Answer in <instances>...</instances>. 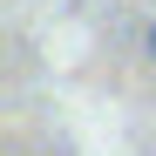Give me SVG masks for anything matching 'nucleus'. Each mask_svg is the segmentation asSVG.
<instances>
[{"label":"nucleus","mask_w":156,"mask_h":156,"mask_svg":"<svg viewBox=\"0 0 156 156\" xmlns=\"http://www.w3.org/2000/svg\"><path fill=\"white\" fill-rule=\"evenodd\" d=\"M143 55L156 61V14H149V27H143Z\"/></svg>","instance_id":"1"}]
</instances>
